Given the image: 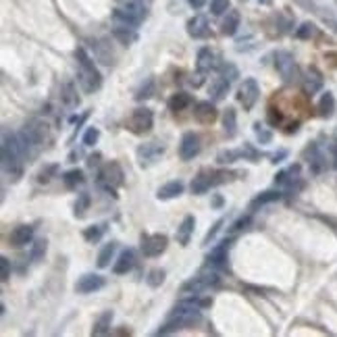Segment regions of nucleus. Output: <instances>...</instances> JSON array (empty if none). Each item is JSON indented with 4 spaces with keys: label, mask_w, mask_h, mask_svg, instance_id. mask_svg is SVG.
Returning a JSON list of instances; mask_svg holds the SVG:
<instances>
[{
    "label": "nucleus",
    "mask_w": 337,
    "mask_h": 337,
    "mask_svg": "<svg viewBox=\"0 0 337 337\" xmlns=\"http://www.w3.org/2000/svg\"><path fill=\"white\" fill-rule=\"evenodd\" d=\"M258 98H260V88H258V81L254 77H248V79H244V83L237 90V100L242 102L244 110H252L256 107Z\"/></svg>",
    "instance_id": "7"
},
{
    "label": "nucleus",
    "mask_w": 337,
    "mask_h": 337,
    "mask_svg": "<svg viewBox=\"0 0 337 337\" xmlns=\"http://www.w3.org/2000/svg\"><path fill=\"white\" fill-rule=\"evenodd\" d=\"M210 187H214V181H213V171H200L196 177L192 179V185H189V189H192V194L200 196V194H206Z\"/></svg>",
    "instance_id": "18"
},
{
    "label": "nucleus",
    "mask_w": 337,
    "mask_h": 337,
    "mask_svg": "<svg viewBox=\"0 0 337 337\" xmlns=\"http://www.w3.org/2000/svg\"><path fill=\"white\" fill-rule=\"evenodd\" d=\"M306 156H308V167H310V173L312 175H321V173H325L327 171V158H325V154L321 152V148L317 144H312L310 148L306 150Z\"/></svg>",
    "instance_id": "12"
},
{
    "label": "nucleus",
    "mask_w": 337,
    "mask_h": 337,
    "mask_svg": "<svg viewBox=\"0 0 337 337\" xmlns=\"http://www.w3.org/2000/svg\"><path fill=\"white\" fill-rule=\"evenodd\" d=\"M154 92H156V83H154V77H148L142 86L138 88V92H136V100L138 102H142V100H148V98L154 96Z\"/></svg>",
    "instance_id": "33"
},
{
    "label": "nucleus",
    "mask_w": 337,
    "mask_h": 337,
    "mask_svg": "<svg viewBox=\"0 0 337 337\" xmlns=\"http://www.w3.org/2000/svg\"><path fill=\"white\" fill-rule=\"evenodd\" d=\"M61 100L65 107H77L79 104V96H77V90H75V83L73 81H65L61 88Z\"/></svg>",
    "instance_id": "27"
},
{
    "label": "nucleus",
    "mask_w": 337,
    "mask_h": 337,
    "mask_svg": "<svg viewBox=\"0 0 337 337\" xmlns=\"http://www.w3.org/2000/svg\"><path fill=\"white\" fill-rule=\"evenodd\" d=\"M187 33L194 40H202L208 36V19L204 15H194L187 21Z\"/></svg>",
    "instance_id": "17"
},
{
    "label": "nucleus",
    "mask_w": 337,
    "mask_h": 337,
    "mask_svg": "<svg viewBox=\"0 0 337 337\" xmlns=\"http://www.w3.org/2000/svg\"><path fill=\"white\" fill-rule=\"evenodd\" d=\"M167 245H168V237L165 233H154V235L144 233L142 235V254L148 258L160 256L167 250Z\"/></svg>",
    "instance_id": "9"
},
{
    "label": "nucleus",
    "mask_w": 337,
    "mask_h": 337,
    "mask_svg": "<svg viewBox=\"0 0 337 337\" xmlns=\"http://www.w3.org/2000/svg\"><path fill=\"white\" fill-rule=\"evenodd\" d=\"M112 36H115L121 44L129 46L133 42L138 40V33H136V27H129V25H121V23H112Z\"/></svg>",
    "instance_id": "22"
},
{
    "label": "nucleus",
    "mask_w": 337,
    "mask_h": 337,
    "mask_svg": "<svg viewBox=\"0 0 337 337\" xmlns=\"http://www.w3.org/2000/svg\"><path fill=\"white\" fill-rule=\"evenodd\" d=\"M223 77H227L229 81H235L237 77H240V71H237L235 65H231V62H227V65H223V71H221Z\"/></svg>",
    "instance_id": "49"
},
{
    "label": "nucleus",
    "mask_w": 337,
    "mask_h": 337,
    "mask_svg": "<svg viewBox=\"0 0 337 337\" xmlns=\"http://www.w3.org/2000/svg\"><path fill=\"white\" fill-rule=\"evenodd\" d=\"M133 266H136V250L127 248L119 254L115 264H112V273H117V275H127Z\"/></svg>",
    "instance_id": "16"
},
{
    "label": "nucleus",
    "mask_w": 337,
    "mask_h": 337,
    "mask_svg": "<svg viewBox=\"0 0 337 337\" xmlns=\"http://www.w3.org/2000/svg\"><path fill=\"white\" fill-rule=\"evenodd\" d=\"M165 154V146L158 142H146L138 148V163L139 167H150Z\"/></svg>",
    "instance_id": "10"
},
{
    "label": "nucleus",
    "mask_w": 337,
    "mask_h": 337,
    "mask_svg": "<svg viewBox=\"0 0 337 337\" xmlns=\"http://www.w3.org/2000/svg\"><path fill=\"white\" fill-rule=\"evenodd\" d=\"M46 254V240H38L31 248V260H40Z\"/></svg>",
    "instance_id": "48"
},
{
    "label": "nucleus",
    "mask_w": 337,
    "mask_h": 337,
    "mask_svg": "<svg viewBox=\"0 0 337 337\" xmlns=\"http://www.w3.org/2000/svg\"><path fill=\"white\" fill-rule=\"evenodd\" d=\"M56 171H59V165H46V167L40 171L38 181H40V184H48V181H50L54 175H56Z\"/></svg>",
    "instance_id": "42"
},
{
    "label": "nucleus",
    "mask_w": 337,
    "mask_h": 337,
    "mask_svg": "<svg viewBox=\"0 0 337 337\" xmlns=\"http://www.w3.org/2000/svg\"><path fill=\"white\" fill-rule=\"evenodd\" d=\"M266 119H269V123L273 125V127H277V125L283 123V115H281L279 110H275V108H269V115H266Z\"/></svg>",
    "instance_id": "51"
},
{
    "label": "nucleus",
    "mask_w": 337,
    "mask_h": 337,
    "mask_svg": "<svg viewBox=\"0 0 337 337\" xmlns=\"http://www.w3.org/2000/svg\"><path fill=\"white\" fill-rule=\"evenodd\" d=\"M331 152H333V158H335V167H337V142H335V146L331 148Z\"/></svg>",
    "instance_id": "57"
},
{
    "label": "nucleus",
    "mask_w": 337,
    "mask_h": 337,
    "mask_svg": "<svg viewBox=\"0 0 337 337\" xmlns=\"http://www.w3.org/2000/svg\"><path fill=\"white\" fill-rule=\"evenodd\" d=\"M115 250H117V244L115 242H110V244H107L102 248V252L98 254V266H100V269H107V266L110 264L112 256H115Z\"/></svg>",
    "instance_id": "35"
},
{
    "label": "nucleus",
    "mask_w": 337,
    "mask_h": 337,
    "mask_svg": "<svg viewBox=\"0 0 337 337\" xmlns=\"http://www.w3.org/2000/svg\"><path fill=\"white\" fill-rule=\"evenodd\" d=\"M260 4H264V6H269V4H273V0H258Z\"/></svg>",
    "instance_id": "59"
},
{
    "label": "nucleus",
    "mask_w": 337,
    "mask_h": 337,
    "mask_svg": "<svg viewBox=\"0 0 337 337\" xmlns=\"http://www.w3.org/2000/svg\"><path fill=\"white\" fill-rule=\"evenodd\" d=\"M11 277V262H9V258H0V279L2 281H9Z\"/></svg>",
    "instance_id": "50"
},
{
    "label": "nucleus",
    "mask_w": 337,
    "mask_h": 337,
    "mask_svg": "<svg viewBox=\"0 0 337 337\" xmlns=\"http://www.w3.org/2000/svg\"><path fill=\"white\" fill-rule=\"evenodd\" d=\"M123 9L127 11L131 17H136L138 21H144V17H146V6H144L142 0H127V2L123 4Z\"/></svg>",
    "instance_id": "34"
},
{
    "label": "nucleus",
    "mask_w": 337,
    "mask_h": 337,
    "mask_svg": "<svg viewBox=\"0 0 337 337\" xmlns=\"http://www.w3.org/2000/svg\"><path fill=\"white\" fill-rule=\"evenodd\" d=\"M90 204H92V196H90L88 192H81L79 196H77L73 214H75V216H83V214H86V210L90 208Z\"/></svg>",
    "instance_id": "37"
},
{
    "label": "nucleus",
    "mask_w": 337,
    "mask_h": 337,
    "mask_svg": "<svg viewBox=\"0 0 337 337\" xmlns=\"http://www.w3.org/2000/svg\"><path fill=\"white\" fill-rule=\"evenodd\" d=\"M229 11V0H210V13L214 17H221Z\"/></svg>",
    "instance_id": "41"
},
{
    "label": "nucleus",
    "mask_w": 337,
    "mask_h": 337,
    "mask_svg": "<svg viewBox=\"0 0 337 337\" xmlns=\"http://www.w3.org/2000/svg\"><path fill=\"white\" fill-rule=\"evenodd\" d=\"M187 2H189L192 9H202V6L206 4V0H187Z\"/></svg>",
    "instance_id": "54"
},
{
    "label": "nucleus",
    "mask_w": 337,
    "mask_h": 337,
    "mask_svg": "<svg viewBox=\"0 0 337 337\" xmlns=\"http://www.w3.org/2000/svg\"><path fill=\"white\" fill-rule=\"evenodd\" d=\"M322 88V77L321 73L317 71H308V75L304 77V90H306V94H317L319 90Z\"/></svg>",
    "instance_id": "32"
},
{
    "label": "nucleus",
    "mask_w": 337,
    "mask_h": 337,
    "mask_svg": "<svg viewBox=\"0 0 337 337\" xmlns=\"http://www.w3.org/2000/svg\"><path fill=\"white\" fill-rule=\"evenodd\" d=\"M223 204V198H221V196H216V198H214V206H221Z\"/></svg>",
    "instance_id": "58"
},
{
    "label": "nucleus",
    "mask_w": 337,
    "mask_h": 337,
    "mask_svg": "<svg viewBox=\"0 0 337 337\" xmlns=\"http://www.w3.org/2000/svg\"><path fill=\"white\" fill-rule=\"evenodd\" d=\"M31 240H33L31 225H17V227L9 233V244L15 245V248H23V245L31 244Z\"/></svg>",
    "instance_id": "15"
},
{
    "label": "nucleus",
    "mask_w": 337,
    "mask_h": 337,
    "mask_svg": "<svg viewBox=\"0 0 337 337\" xmlns=\"http://www.w3.org/2000/svg\"><path fill=\"white\" fill-rule=\"evenodd\" d=\"M98 163H100V154H92V156L88 158V165L90 167H96Z\"/></svg>",
    "instance_id": "55"
},
{
    "label": "nucleus",
    "mask_w": 337,
    "mask_h": 337,
    "mask_svg": "<svg viewBox=\"0 0 337 337\" xmlns=\"http://www.w3.org/2000/svg\"><path fill=\"white\" fill-rule=\"evenodd\" d=\"M27 154L23 150V144L19 139V133H9L6 131L2 136V168L6 175L11 177H21L23 173V160Z\"/></svg>",
    "instance_id": "1"
},
{
    "label": "nucleus",
    "mask_w": 337,
    "mask_h": 337,
    "mask_svg": "<svg viewBox=\"0 0 337 337\" xmlns=\"http://www.w3.org/2000/svg\"><path fill=\"white\" fill-rule=\"evenodd\" d=\"M285 156H287V152H285V150H281V152H277L275 156H273V163L277 165V163H281V158H285Z\"/></svg>",
    "instance_id": "56"
},
{
    "label": "nucleus",
    "mask_w": 337,
    "mask_h": 337,
    "mask_svg": "<svg viewBox=\"0 0 337 337\" xmlns=\"http://www.w3.org/2000/svg\"><path fill=\"white\" fill-rule=\"evenodd\" d=\"M242 156H244V150H223V152H219L216 160H219L221 165H227V163H235V160H240Z\"/></svg>",
    "instance_id": "39"
},
{
    "label": "nucleus",
    "mask_w": 337,
    "mask_h": 337,
    "mask_svg": "<svg viewBox=\"0 0 337 337\" xmlns=\"http://www.w3.org/2000/svg\"><path fill=\"white\" fill-rule=\"evenodd\" d=\"M254 133H256V138H258V142L260 144H271V139H273V133L264 127V125L260 123H256L254 125Z\"/></svg>",
    "instance_id": "45"
},
{
    "label": "nucleus",
    "mask_w": 337,
    "mask_h": 337,
    "mask_svg": "<svg viewBox=\"0 0 337 337\" xmlns=\"http://www.w3.org/2000/svg\"><path fill=\"white\" fill-rule=\"evenodd\" d=\"M229 86H231V81L227 79V77H223V75L214 77V79L210 81V88H208V92H210V98H213L214 102L223 100V98L227 96V92H229Z\"/></svg>",
    "instance_id": "20"
},
{
    "label": "nucleus",
    "mask_w": 337,
    "mask_h": 337,
    "mask_svg": "<svg viewBox=\"0 0 337 337\" xmlns=\"http://www.w3.org/2000/svg\"><path fill=\"white\" fill-rule=\"evenodd\" d=\"M184 194V181L175 179V181H168L163 187L156 192V198L158 200H171V198H177V196Z\"/></svg>",
    "instance_id": "23"
},
{
    "label": "nucleus",
    "mask_w": 337,
    "mask_h": 337,
    "mask_svg": "<svg viewBox=\"0 0 337 337\" xmlns=\"http://www.w3.org/2000/svg\"><path fill=\"white\" fill-rule=\"evenodd\" d=\"M244 156H248L250 160H256V158H258V152L252 148L250 144H245V146H244Z\"/></svg>",
    "instance_id": "53"
},
{
    "label": "nucleus",
    "mask_w": 337,
    "mask_h": 337,
    "mask_svg": "<svg viewBox=\"0 0 337 337\" xmlns=\"http://www.w3.org/2000/svg\"><path fill=\"white\" fill-rule=\"evenodd\" d=\"M200 148H202V144H200L198 133H194V131L184 133V138H181V142H179L181 160H194L200 154Z\"/></svg>",
    "instance_id": "11"
},
{
    "label": "nucleus",
    "mask_w": 337,
    "mask_h": 337,
    "mask_svg": "<svg viewBox=\"0 0 337 337\" xmlns=\"http://www.w3.org/2000/svg\"><path fill=\"white\" fill-rule=\"evenodd\" d=\"M189 104H192V96H189L187 92H177V94H173L171 98H168V108H171L173 112L185 110Z\"/></svg>",
    "instance_id": "30"
},
{
    "label": "nucleus",
    "mask_w": 337,
    "mask_h": 337,
    "mask_svg": "<svg viewBox=\"0 0 337 337\" xmlns=\"http://www.w3.org/2000/svg\"><path fill=\"white\" fill-rule=\"evenodd\" d=\"M223 133L227 138H235L237 133V112L231 107L223 112Z\"/></svg>",
    "instance_id": "26"
},
{
    "label": "nucleus",
    "mask_w": 337,
    "mask_h": 337,
    "mask_svg": "<svg viewBox=\"0 0 337 337\" xmlns=\"http://www.w3.org/2000/svg\"><path fill=\"white\" fill-rule=\"evenodd\" d=\"M196 67H198L200 73H208L210 69L216 67V56L214 52L210 50V48H200L198 50V62H196Z\"/></svg>",
    "instance_id": "24"
},
{
    "label": "nucleus",
    "mask_w": 337,
    "mask_h": 337,
    "mask_svg": "<svg viewBox=\"0 0 337 337\" xmlns=\"http://www.w3.org/2000/svg\"><path fill=\"white\" fill-rule=\"evenodd\" d=\"M112 310H104L100 317L96 319L94 327H92V335H108L110 333V322H112Z\"/></svg>",
    "instance_id": "29"
},
{
    "label": "nucleus",
    "mask_w": 337,
    "mask_h": 337,
    "mask_svg": "<svg viewBox=\"0 0 337 337\" xmlns=\"http://www.w3.org/2000/svg\"><path fill=\"white\" fill-rule=\"evenodd\" d=\"M275 69H277V73L283 77V81H287V83L296 81L300 77V69L296 65V61H293V56L287 50H279L275 54Z\"/></svg>",
    "instance_id": "5"
},
{
    "label": "nucleus",
    "mask_w": 337,
    "mask_h": 337,
    "mask_svg": "<svg viewBox=\"0 0 337 337\" xmlns=\"http://www.w3.org/2000/svg\"><path fill=\"white\" fill-rule=\"evenodd\" d=\"M223 223H225V219H219V221H216V223L213 225V229H210L208 233H206V237H204V244H210V242L214 240V235L219 233V229L223 227Z\"/></svg>",
    "instance_id": "52"
},
{
    "label": "nucleus",
    "mask_w": 337,
    "mask_h": 337,
    "mask_svg": "<svg viewBox=\"0 0 337 337\" xmlns=\"http://www.w3.org/2000/svg\"><path fill=\"white\" fill-rule=\"evenodd\" d=\"M104 231H107V225H92V227H88L86 231H83V237H86V242L96 244V242L102 240Z\"/></svg>",
    "instance_id": "36"
},
{
    "label": "nucleus",
    "mask_w": 337,
    "mask_h": 337,
    "mask_svg": "<svg viewBox=\"0 0 337 337\" xmlns=\"http://www.w3.org/2000/svg\"><path fill=\"white\" fill-rule=\"evenodd\" d=\"M281 198V192H264L260 196H256L254 200H252V208L256 206H262V204H271V202H275Z\"/></svg>",
    "instance_id": "38"
},
{
    "label": "nucleus",
    "mask_w": 337,
    "mask_h": 337,
    "mask_svg": "<svg viewBox=\"0 0 337 337\" xmlns=\"http://www.w3.org/2000/svg\"><path fill=\"white\" fill-rule=\"evenodd\" d=\"M86 177H83V171L81 168H71L62 175V184H65L67 189H77V185H81Z\"/></svg>",
    "instance_id": "31"
},
{
    "label": "nucleus",
    "mask_w": 337,
    "mask_h": 337,
    "mask_svg": "<svg viewBox=\"0 0 337 337\" xmlns=\"http://www.w3.org/2000/svg\"><path fill=\"white\" fill-rule=\"evenodd\" d=\"M252 225V214H245V216H240L233 225L229 227V233H237V231H244V229H248Z\"/></svg>",
    "instance_id": "44"
},
{
    "label": "nucleus",
    "mask_w": 337,
    "mask_h": 337,
    "mask_svg": "<svg viewBox=\"0 0 337 337\" xmlns=\"http://www.w3.org/2000/svg\"><path fill=\"white\" fill-rule=\"evenodd\" d=\"M229 240L221 242L219 245H214L213 250H210V254L206 256V260L210 266H223L225 262H227V252H229Z\"/></svg>",
    "instance_id": "21"
},
{
    "label": "nucleus",
    "mask_w": 337,
    "mask_h": 337,
    "mask_svg": "<svg viewBox=\"0 0 337 337\" xmlns=\"http://www.w3.org/2000/svg\"><path fill=\"white\" fill-rule=\"evenodd\" d=\"M335 138H337V133H335Z\"/></svg>",
    "instance_id": "60"
},
{
    "label": "nucleus",
    "mask_w": 337,
    "mask_h": 337,
    "mask_svg": "<svg viewBox=\"0 0 337 337\" xmlns=\"http://www.w3.org/2000/svg\"><path fill=\"white\" fill-rule=\"evenodd\" d=\"M94 50H96V59L104 62V65H110L112 62V54H107L102 50V42H94Z\"/></svg>",
    "instance_id": "47"
},
{
    "label": "nucleus",
    "mask_w": 337,
    "mask_h": 337,
    "mask_svg": "<svg viewBox=\"0 0 337 337\" xmlns=\"http://www.w3.org/2000/svg\"><path fill=\"white\" fill-rule=\"evenodd\" d=\"M314 33H317V27H314L312 23H302L296 30V38L298 40H310Z\"/></svg>",
    "instance_id": "40"
},
{
    "label": "nucleus",
    "mask_w": 337,
    "mask_h": 337,
    "mask_svg": "<svg viewBox=\"0 0 337 337\" xmlns=\"http://www.w3.org/2000/svg\"><path fill=\"white\" fill-rule=\"evenodd\" d=\"M75 59L77 65H79V71H77V79H79V86L86 94H94L96 90H100L102 86V75L96 69L92 56L86 52V48H77L75 50Z\"/></svg>",
    "instance_id": "2"
},
{
    "label": "nucleus",
    "mask_w": 337,
    "mask_h": 337,
    "mask_svg": "<svg viewBox=\"0 0 337 337\" xmlns=\"http://www.w3.org/2000/svg\"><path fill=\"white\" fill-rule=\"evenodd\" d=\"M104 285H107V279L102 275H83L75 283V291L77 293H94L98 290H102Z\"/></svg>",
    "instance_id": "13"
},
{
    "label": "nucleus",
    "mask_w": 337,
    "mask_h": 337,
    "mask_svg": "<svg viewBox=\"0 0 337 337\" xmlns=\"http://www.w3.org/2000/svg\"><path fill=\"white\" fill-rule=\"evenodd\" d=\"M129 131L131 133H136V136H142V133H148L152 129V125H154V115H152V110L150 108H136L131 112V117H129Z\"/></svg>",
    "instance_id": "6"
},
{
    "label": "nucleus",
    "mask_w": 337,
    "mask_h": 337,
    "mask_svg": "<svg viewBox=\"0 0 337 337\" xmlns=\"http://www.w3.org/2000/svg\"><path fill=\"white\" fill-rule=\"evenodd\" d=\"M335 110H337V100H335V96L331 92H325L321 96V100H319V112H321V117H325V119H331L335 115Z\"/></svg>",
    "instance_id": "25"
},
{
    "label": "nucleus",
    "mask_w": 337,
    "mask_h": 337,
    "mask_svg": "<svg viewBox=\"0 0 337 337\" xmlns=\"http://www.w3.org/2000/svg\"><path fill=\"white\" fill-rule=\"evenodd\" d=\"M19 139L23 144L25 154H33L36 150L42 148L46 139V123L40 121V119H31V121L25 123V127L19 131Z\"/></svg>",
    "instance_id": "3"
},
{
    "label": "nucleus",
    "mask_w": 337,
    "mask_h": 337,
    "mask_svg": "<svg viewBox=\"0 0 337 337\" xmlns=\"http://www.w3.org/2000/svg\"><path fill=\"white\" fill-rule=\"evenodd\" d=\"M240 13L237 11H227L225 13V19H223V25H221V30L225 36H235V31H237V27H240Z\"/></svg>",
    "instance_id": "28"
},
{
    "label": "nucleus",
    "mask_w": 337,
    "mask_h": 337,
    "mask_svg": "<svg viewBox=\"0 0 337 337\" xmlns=\"http://www.w3.org/2000/svg\"><path fill=\"white\" fill-rule=\"evenodd\" d=\"M194 117H196V121L202 123V125H210V123H214L216 121V117H219V112H216V107L210 100H202L196 104V108H194Z\"/></svg>",
    "instance_id": "14"
},
{
    "label": "nucleus",
    "mask_w": 337,
    "mask_h": 337,
    "mask_svg": "<svg viewBox=\"0 0 337 337\" xmlns=\"http://www.w3.org/2000/svg\"><path fill=\"white\" fill-rule=\"evenodd\" d=\"M123 168L117 160H110V163L104 165L100 171H98V177H96V185L104 189L107 194H110L112 198H117V187L123 185Z\"/></svg>",
    "instance_id": "4"
},
{
    "label": "nucleus",
    "mask_w": 337,
    "mask_h": 337,
    "mask_svg": "<svg viewBox=\"0 0 337 337\" xmlns=\"http://www.w3.org/2000/svg\"><path fill=\"white\" fill-rule=\"evenodd\" d=\"M98 138H100V131L96 127H88L86 133H83V146H94L98 142Z\"/></svg>",
    "instance_id": "46"
},
{
    "label": "nucleus",
    "mask_w": 337,
    "mask_h": 337,
    "mask_svg": "<svg viewBox=\"0 0 337 337\" xmlns=\"http://www.w3.org/2000/svg\"><path fill=\"white\" fill-rule=\"evenodd\" d=\"M146 281H148L150 287H158L165 281V271L163 269H152L148 273V277H146Z\"/></svg>",
    "instance_id": "43"
},
{
    "label": "nucleus",
    "mask_w": 337,
    "mask_h": 337,
    "mask_svg": "<svg viewBox=\"0 0 337 337\" xmlns=\"http://www.w3.org/2000/svg\"><path fill=\"white\" fill-rule=\"evenodd\" d=\"M221 283L219 273H202V275L189 279L184 283V293H202L204 290H210V287H216Z\"/></svg>",
    "instance_id": "8"
},
{
    "label": "nucleus",
    "mask_w": 337,
    "mask_h": 337,
    "mask_svg": "<svg viewBox=\"0 0 337 337\" xmlns=\"http://www.w3.org/2000/svg\"><path fill=\"white\" fill-rule=\"evenodd\" d=\"M194 227H196V219H194V214L184 216V221H181V225L177 227V233H175V240H177V244L187 245L189 240H192Z\"/></svg>",
    "instance_id": "19"
}]
</instances>
